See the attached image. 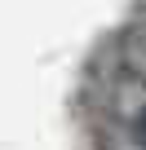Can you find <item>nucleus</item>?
<instances>
[]
</instances>
